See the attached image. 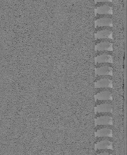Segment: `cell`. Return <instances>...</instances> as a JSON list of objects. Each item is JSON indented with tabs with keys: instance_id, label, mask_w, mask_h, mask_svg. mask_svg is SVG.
Wrapping results in <instances>:
<instances>
[{
	"instance_id": "1",
	"label": "cell",
	"mask_w": 127,
	"mask_h": 155,
	"mask_svg": "<svg viewBox=\"0 0 127 155\" xmlns=\"http://www.w3.org/2000/svg\"><path fill=\"white\" fill-rule=\"evenodd\" d=\"M95 148L96 150H111L112 145L110 137H98V139L95 144Z\"/></svg>"
},
{
	"instance_id": "2",
	"label": "cell",
	"mask_w": 127,
	"mask_h": 155,
	"mask_svg": "<svg viewBox=\"0 0 127 155\" xmlns=\"http://www.w3.org/2000/svg\"><path fill=\"white\" fill-rule=\"evenodd\" d=\"M95 117V123L96 126L111 125L112 124V117L109 113H98Z\"/></svg>"
},
{
	"instance_id": "3",
	"label": "cell",
	"mask_w": 127,
	"mask_h": 155,
	"mask_svg": "<svg viewBox=\"0 0 127 155\" xmlns=\"http://www.w3.org/2000/svg\"><path fill=\"white\" fill-rule=\"evenodd\" d=\"M98 128L95 130V136L97 137H111L112 134V130L108 127V125H101L97 126Z\"/></svg>"
},
{
	"instance_id": "4",
	"label": "cell",
	"mask_w": 127,
	"mask_h": 155,
	"mask_svg": "<svg viewBox=\"0 0 127 155\" xmlns=\"http://www.w3.org/2000/svg\"><path fill=\"white\" fill-rule=\"evenodd\" d=\"M95 111L97 113H110L112 111V105L110 102L104 101L95 107Z\"/></svg>"
},
{
	"instance_id": "5",
	"label": "cell",
	"mask_w": 127,
	"mask_h": 155,
	"mask_svg": "<svg viewBox=\"0 0 127 155\" xmlns=\"http://www.w3.org/2000/svg\"><path fill=\"white\" fill-rule=\"evenodd\" d=\"M95 74L97 76H111L112 74V68L107 65H103L95 68Z\"/></svg>"
},
{
	"instance_id": "6",
	"label": "cell",
	"mask_w": 127,
	"mask_h": 155,
	"mask_svg": "<svg viewBox=\"0 0 127 155\" xmlns=\"http://www.w3.org/2000/svg\"><path fill=\"white\" fill-rule=\"evenodd\" d=\"M96 51H106L112 50V44L111 42L107 41H103L96 44L95 46Z\"/></svg>"
},
{
	"instance_id": "7",
	"label": "cell",
	"mask_w": 127,
	"mask_h": 155,
	"mask_svg": "<svg viewBox=\"0 0 127 155\" xmlns=\"http://www.w3.org/2000/svg\"><path fill=\"white\" fill-rule=\"evenodd\" d=\"M95 27H112V19L109 17H106V16L97 18L95 21Z\"/></svg>"
},
{
	"instance_id": "8",
	"label": "cell",
	"mask_w": 127,
	"mask_h": 155,
	"mask_svg": "<svg viewBox=\"0 0 127 155\" xmlns=\"http://www.w3.org/2000/svg\"><path fill=\"white\" fill-rule=\"evenodd\" d=\"M95 13L98 15H112V7L108 4H102L95 7Z\"/></svg>"
},
{
	"instance_id": "9",
	"label": "cell",
	"mask_w": 127,
	"mask_h": 155,
	"mask_svg": "<svg viewBox=\"0 0 127 155\" xmlns=\"http://www.w3.org/2000/svg\"><path fill=\"white\" fill-rule=\"evenodd\" d=\"M95 38L97 39H112V32L109 29L99 30L95 33Z\"/></svg>"
},
{
	"instance_id": "10",
	"label": "cell",
	"mask_w": 127,
	"mask_h": 155,
	"mask_svg": "<svg viewBox=\"0 0 127 155\" xmlns=\"http://www.w3.org/2000/svg\"><path fill=\"white\" fill-rule=\"evenodd\" d=\"M95 62L96 64L112 63V57L111 54L108 53L99 54L95 57Z\"/></svg>"
},
{
	"instance_id": "11",
	"label": "cell",
	"mask_w": 127,
	"mask_h": 155,
	"mask_svg": "<svg viewBox=\"0 0 127 155\" xmlns=\"http://www.w3.org/2000/svg\"><path fill=\"white\" fill-rule=\"evenodd\" d=\"M95 99L97 101H109L112 99L111 92L109 90H104L97 92L95 94Z\"/></svg>"
},
{
	"instance_id": "12",
	"label": "cell",
	"mask_w": 127,
	"mask_h": 155,
	"mask_svg": "<svg viewBox=\"0 0 127 155\" xmlns=\"http://www.w3.org/2000/svg\"><path fill=\"white\" fill-rule=\"evenodd\" d=\"M95 87L97 88H111L112 87V81L109 78H100L95 81Z\"/></svg>"
},
{
	"instance_id": "13",
	"label": "cell",
	"mask_w": 127,
	"mask_h": 155,
	"mask_svg": "<svg viewBox=\"0 0 127 155\" xmlns=\"http://www.w3.org/2000/svg\"><path fill=\"white\" fill-rule=\"evenodd\" d=\"M111 150H97V153L95 155H112Z\"/></svg>"
},
{
	"instance_id": "14",
	"label": "cell",
	"mask_w": 127,
	"mask_h": 155,
	"mask_svg": "<svg viewBox=\"0 0 127 155\" xmlns=\"http://www.w3.org/2000/svg\"><path fill=\"white\" fill-rule=\"evenodd\" d=\"M112 0H95V3H98V2H111Z\"/></svg>"
}]
</instances>
